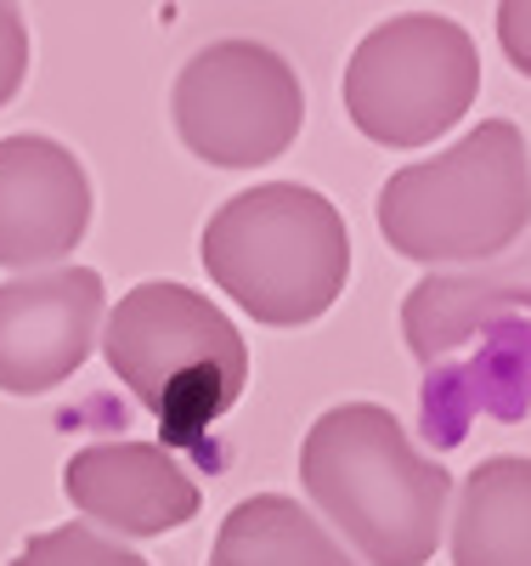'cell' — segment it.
I'll return each instance as SVG.
<instances>
[{
    "instance_id": "2",
    "label": "cell",
    "mask_w": 531,
    "mask_h": 566,
    "mask_svg": "<svg viewBox=\"0 0 531 566\" xmlns=\"http://www.w3.org/2000/svg\"><path fill=\"white\" fill-rule=\"evenodd\" d=\"M96 346L119 386L159 424V448L204 442L249 386V346L237 323L210 295L170 277L136 283L103 317Z\"/></svg>"
},
{
    "instance_id": "13",
    "label": "cell",
    "mask_w": 531,
    "mask_h": 566,
    "mask_svg": "<svg viewBox=\"0 0 531 566\" xmlns=\"http://www.w3.org/2000/svg\"><path fill=\"white\" fill-rule=\"evenodd\" d=\"M12 566H148L130 544L108 538V533H96L85 522H68V527H52V533H34Z\"/></svg>"
},
{
    "instance_id": "12",
    "label": "cell",
    "mask_w": 531,
    "mask_h": 566,
    "mask_svg": "<svg viewBox=\"0 0 531 566\" xmlns=\"http://www.w3.org/2000/svg\"><path fill=\"white\" fill-rule=\"evenodd\" d=\"M210 566H357V555L300 499L255 493L226 510L210 544Z\"/></svg>"
},
{
    "instance_id": "11",
    "label": "cell",
    "mask_w": 531,
    "mask_h": 566,
    "mask_svg": "<svg viewBox=\"0 0 531 566\" xmlns=\"http://www.w3.org/2000/svg\"><path fill=\"white\" fill-rule=\"evenodd\" d=\"M453 566H531V459H480L453 515Z\"/></svg>"
},
{
    "instance_id": "10",
    "label": "cell",
    "mask_w": 531,
    "mask_h": 566,
    "mask_svg": "<svg viewBox=\"0 0 531 566\" xmlns=\"http://www.w3.org/2000/svg\"><path fill=\"white\" fill-rule=\"evenodd\" d=\"M509 312L531 317V239L480 266L424 272L413 295L402 301V340L418 363H442L447 352H458Z\"/></svg>"
},
{
    "instance_id": "4",
    "label": "cell",
    "mask_w": 531,
    "mask_h": 566,
    "mask_svg": "<svg viewBox=\"0 0 531 566\" xmlns=\"http://www.w3.org/2000/svg\"><path fill=\"white\" fill-rule=\"evenodd\" d=\"M384 244L429 272L480 266L531 232V154L514 119H480L442 159L402 165L379 187Z\"/></svg>"
},
{
    "instance_id": "3",
    "label": "cell",
    "mask_w": 531,
    "mask_h": 566,
    "mask_svg": "<svg viewBox=\"0 0 531 566\" xmlns=\"http://www.w3.org/2000/svg\"><path fill=\"white\" fill-rule=\"evenodd\" d=\"M199 261L237 312L266 328H306L346 295L351 232L317 187L261 181L204 221Z\"/></svg>"
},
{
    "instance_id": "9",
    "label": "cell",
    "mask_w": 531,
    "mask_h": 566,
    "mask_svg": "<svg viewBox=\"0 0 531 566\" xmlns=\"http://www.w3.org/2000/svg\"><path fill=\"white\" fill-rule=\"evenodd\" d=\"M63 493L85 527L119 538H159L199 515L204 493L159 442H91L63 464Z\"/></svg>"
},
{
    "instance_id": "14",
    "label": "cell",
    "mask_w": 531,
    "mask_h": 566,
    "mask_svg": "<svg viewBox=\"0 0 531 566\" xmlns=\"http://www.w3.org/2000/svg\"><path fill=\"white\" fill-rule=\"evenodd\" d=\"M23 74H29V29L18 0H0V108L18 97Z\"/></svg>"
},
{
    "instance_id": "1",
    "label": "cell",
    "mask_w": 531,
    "mask_h": 566,
    "mask_svg": "<svg viewBox=\"0 0 531 566\" xmlns=\"http://www.w3.org/2000/svg\"><path fill=\"white\" fill-rule=\"evenodd\" d=\"M300 482L317 515L368 566H429L447 533L453 476L424 459L379 402H333L300 437Z\"/></svg>"
},
{
    "instance_id": "15",
    "label": "cell",
    "mask_w": 531,
    "mask_h": 566,
    "mask_svg": "<svg viewBox=\"0 0 531 566\" xmlns=\"http://www.w3.org/2000/svg\"><path fill=\"white\" fill-rule=\"evenodd\" d=\"M498 45L509 69L531 80V0H498Z\"/></svg>"
},
{
    "instance_id": "7",
    "label": "cell",
    "mask_w": 531,
    "mask_h": 566,
    "mask_svg": "<svg viewBox=\"0 0 531 566\" xmlns=\"http://www.w3.org/2000/svg\"><path fill=\"white\" fill-rule=\"evenodd\" d=\"M108 283L91 266H45L0 283V391L45 397L96 352Z\"/></svg>"
},
{
    "instance_id": "6",
    "label": "cell",
    "mask_w": 531,
    "mask_h": 566,
    "mask_svg": "<svg viewBox=\"0 0 531 566\" xmlns=\"http://www.w3.org/2000/svg\"><path fill=\"white\" fill-rule=\"evenodd\" d=\"M170 119L192 159L215 170H255L295 148L306 91L266 40H215L176 74Z\"/></svg>"
},
{
    "instance_id": "8",
    "label": "cell",
    "mask_w": 531,
    "mask_h": 566,
    "mask_svg": "<svg viewBox=\"0 0 531 566\" xmlns=\"http://www.w3.org/2000/svg\"><path fill=\"white\" fill-rule=\"evenodd\" d=\"M91 176L52 136L0 142V266L45 272L91 232Z\"/></svg>"
},
{
    "instance_id": "5",
    "label": "cell",
    "mask_w": 531,
    "mask_h": 566,
    "mask_svg": "<svg viewBox=\"0 0 531 566\" xmlns=\"http://www.w3.org/2000/svg\"><path fill=\"white\" fill-rule=\"evenodd\" d=\"M480 91V52L464 23L442 12L384 18L346 63V114L379 148L442 142Z\"/></svg>"
}]
</instances>
